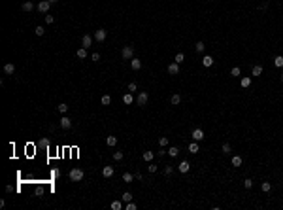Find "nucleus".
<instances>
[{"instance_id": "f257e3e1", "label": "nucleus", "mask_w": 283, "mask_h": 210, "mask_svg": "<svg viewBox=\"0 0 283 210\" xmlns=\"http://www.w3.org/2000/svg\"><path fill=\"white\" fill-rule=\"evenodd\" d=\"M83 176H85V174H83L81 169H72L70 170V180H72V182H81Z\"/></svg>"}, {"instance_id": "f03ea898", "label": "nucleus", "mask_w": 283, "mask_h": 210, "mask_svg": "<svg viewBox=\"0 0 283 210\" xmlns=\"http://www.w3.org/2000/svg\"><path fill=\"white\" fill-rule=\"evenodd\" d=\"M121 57L126 59V61H130L132 57H134V46H125L123 51H121Z\"/></svg>"}, {"instance_id": "7ed1b4c3", "label": "nucleus", "mask_w": 283, "mask_h": 210, "mask_svg": "<svg viewBox=\"0 0 283 210\" xmlns=\"http://www.w3.org/2000/svg\"><path fill=\"white\" fill-rule=\"evenodd\" d=\"M49 8H51L49 0H40V4H38V11H40V14H47Z\"/></svg>"}, {"instance_id": "20e7f679", "label": "nucleus", "mask_w": 283, "mask_h": 210, "mask_svg": "<svg viewBox=\"0 0 283 210\" xmlns=\"http://www.w3.org/2000/svg\"><path fill=\"white\" fill-rule=\"evenodd\" d=\"M58 125L63 129H72V119L68 117V115H63V117L58 119Z\"/></svg>"}, {"instance_id": "39448f33", "label": "nucleus", "mask_w": 283, "mask_h": 210, "mask_svg": "<svg viewBox=\"0 0 283 210\" xmlns=\"http://www.w3.org/2000/svg\"><path fill=\"white\" fill-rule=\"evenodd\" d=\"M147 99H149L147 91H142L138 95V99H136V102H138V106H145V104H147Z\"/></svg>"}, {"instance_id": "423d86ee", "label": "nucleus", "mask_w": 283, "mask_h": 210, "mask_svg": "<svg viewBox=\"0 0 283 210\" xmlns=\"http://www.w3.org/2000/svg\"><path fill=\"white\" fill-rule=\"evenodd\" d=\"M106 36H108V32L104 30V28L94 30V40H96V42H104V40H106Z\"/></svg>"}, {"instance_id": "0eeeda50", "label": "nucleus", "mask_w": 283, "mask_h": 210, "mask_svg": "<svg viewBox=\"0 0 283 210\" xmlns=\"http://www.w3.org/2000/svg\"><path fill=\"white\" fill-rule=\"evenodd\" d=\"M168 74H170V76H177V74H179V64L177 63L168 64Z\"/></svg>"}, {"instance_id": "6e6552de", "label": "nucleus", "mask_w": 283, "mask_h": 210, "mask_svg": "<svg viewBox=\"0 0 283 210\" xmlns=\"http://www.w3.org/2000/svg\"><path fill=\"white\" fill-rule=\"evenodd\" d=\"M81 46H83V47H87V49H89V47L93 46V36H89V34H85V36L81 38Z\"/></svg>"}, {"instance_id": "1a4fd4ad", "label": "nucleus", "mask_w": 283, "mask_h": 210, "mask_svg": "<svg viewBox=\"0 0 283 210\" xmlns=\"http://www.w3.org/2000/svg\"><path fill=\"white\" fill-rule=\"evenodd\" d=\"M189 169H191V165H189V161H181L179 165H177V170H179L181 174H185V172H189Z\"/></svg>"}, {"instance_id": "9d476101", "label": "nucleus", "mask_w": 283, "mask_h": 210, "mask_svg": "<svg viewBox=\"0 0 283 210\" xmlns=\"http://www.w3.org/2000/svg\"><path fill=\"white\" fill-rule=\"evenodd\" d=\"M202 64L206 66V68L213 66V57H211V55H204V57H202Z\"/></svg>"}, {"instance_id": "9b49d317", "label": "nucleus", "mask_w": 283, "mask_h": 210, "mask_svg": "<svg viewBox=\"0 0 283 210\" xmlns=\"http://www.w3.org/2000/svg\"><path fill=\"white\" fill-rule=\"evenodd\" d=\"M202 138H204V131H202V129H194V131H193V140H202Z\"/></svg>"}, {"instance_id": "f8f14e48", "label": "nucleus", "mask_w": 283, "mask_h": 210, "mask_svg": "<svg viewBox=\"0 0 283 210\" xmlns=\"http://www.w3.org/2000/svg\"><path fill=\"white\" fill-rule=\"evenodd\" d=\"M102 176L104 178H112L113 176V167H104L102 169Z\"/></svg>"}, {"instance_id": "ddd939ff", "label": "nucleus", "mask_w": 283, "mask_h": 210, "mask_svg": "<svg viewBox=\"0 0 283 210\" xmlns=\"http://www.w3.org/2000/svg\"><path fill=\"white\" fill-rule=\"evenodd\" d=\"M187 150L191 151V153H198V151H200V148H198V142H196V140H193L191 144H189V148H187Z\"/></svg>"}, {"instance_id": "4468645a", "label": "nucleus", "mask_w": 283, "mask_h": 210, "mask_svg": "<svg viewBox=\"0 0 283 210\" xmlns=\"http://www.w3.org/2000/svg\"><path fill=\"white\" fill-rule=\"evenodd\" d=\"M15 72V64L13 63H8V64H4V74H13Z\"/></svg>"}, {"instance_id": "2eb2a0df", "label": "nucleus", "mask_w": 283, "mask_h": 210, "mask_svg": "<svg viewBox=\"0 0 283 210\" xmlns=\"http://www.w3.org/2000/svg\"><path fill=\"white\" fill-rule=\"evenodd\" d=\"M130 66H132V70H140V68H142V61L132 57V59H130Z\"/></svg>"}, {"instance_id": "dca6fc26", "label": "nucleus", "mask_w": 283, "mask_h": 210, "mask_svg": "<svg viewBox=\"0 0 283 210\" xmlns=\"http://www.w3.org/2000/svg\"><path fill=\"white\" fill-rule=\"evenodd\" d=\"M21 9H23V11H32V9H34V4H32L30 0H27V2H23Z\"/></svg>"}, {"instance_id": "f3484780", "label": "nucleus", "mask_w": 283, "mask_h": 210, "mask_svg": "<svg viewBox=\"0 0 283 210\" xmlns=\"http://www.w3.org/2000/svg\"><path fill=\"white\" fill-rule=\"evenodd\" d=\"M153 157H155V155H153V151H144V153H142V159H144V161H147V163H151V161H153Z\"/></svg>"}, {"instance_id": "a211bd4d", "label": "nucleus", "mask_w": 283, "mask_h": 210, "mask_svg": "<svg viewBox=\"0 0 283 210\" xmlns=\"http://www.w3.org/2000/svg\"><path fill=\"white\" fill-rule=\"evenodd\" d=\"M261 74H262V66L261 64H255L251 68V76H261Z\"/></svg>"}, {"instance_id": "6ab92c4d", "label": "nucleus", "mask_w": 283, "mask_h": 210, "mask_svg": "<svg viewBox=\"0 0 283 210\" xmlns=\"http://www.w3.org/2000/svg\"><path fill=\"white\" fill-rule=\"evenodd\" d=\"M136 176H132L130 172H125L123 174V182H126V184H132V180H134Z\"/></svg>"}, {"instance_id": "aec40b11", "label": "nucleus", "mask_w": 283, "mask_h": 210, "mask_svg": "<svg viewBox=\"0 0 283 210\" xmlns=\"http://www.w3.org/2000/svg\"><path fill=\"white\" fill-rule=\"evenodd\" d=\"M274 66H278V68L283 66V55H278V57L274 59Z\"/></svg>"}, {"instance_id": "412c9836", "label": "nucleus", "mask_w": 283, "mask_h": 210, "mask_svg": "<svg viewBox=\"0 0 283 210\" xmlns=\"http://www.w3.org/2000/svg\"><path fill=\"white\" fill-rule=\"evenodd\" d=\"M194 49H196L198 53H202V51L206 49V44H204V42H196V44H194Z\"/></svg>"}, {"instance_id": "4be33fe9", "label": "nucleus", "mask_w": 283, "mask_h": 210, "mask_svg": "<svg viewBox=\"0 0 283 210\" xmlns=\"http://www.w3.org/2000/svg\"><path fill=\"white\" fill-rule=\"evenodd\" d=\"M77 59H85L87 57V47H81V49H77Z\"/></svg>"}, {"instance_id": "5701e85b", "label": "nucleus", "mask_w": 283, "mask_h": 210, "mask_svg": "<svg viewBox=\"0 0 283 210\" xmlns=\"http://www.w3.org/2000/svg\"><path fill=\"white\" fill-rule=\"evenodd\" d=\"M170 102H172V104H174V106H177V104H179V102H181V97L177 95V93H175V95H172Z\"/></svg>"}, {"instance_id": "b1692460", "label": "nucleus", "mask_w": 283, "mask_h": 210, "mask_svg": "<svg viewBox=\"0 0 283 210\" xmlns=\"http://www.w3.org/2000/svg\"><path fill=\"white\" fill-rule=\"evenodd\" d=\"M106 144L108 146H117V136H108L106 138Z\"/></svg>"}, {"instance_id": "393cba45", "label": "nucleus", "mask_w": 283, "mask_h": 210, "mask_svg": "<svg viewBox=\"0 0 283 210\" xmlns=\"http://www.w3.org/2000/svg\"><path fill=\"white\" fill-rule=\"evenodd\" d=\"M261 189H262L264 193H268L270 189H272V184H270V182H262V184H261Z\"/></svg>"}, {"instance_id": "a878e982", "label": "nucleus", "mask_w": 283, "mask_h": 210, "mask_svg": "<svg viewBox=\"0 0 283 210\" xmlns=\"http://www.w3.org/2000/svg\"><path fill=\"white\" fill-rule=\"evenodd\" d=\"M57 110L60 112V114H66V112H68V104H64V102H60V104L57 106Z\"/></svg>"}, {"instance_id": "bb28decb", "label": "nucleus", "mask_w": 283, "mask_h": 210, "mask_svg": "<svg viewBox=\"0 0 283 210\" xmlns=\"http://www.w3.org/2000/svg\"><path fill=\"white\" fill-rule=\"evenodd\" d=\"M159 146H161V148H166L168 146V136H161V138H159Z\"/></svg>"}, {"instance_id": "cd10ccee", "label": "nucleus", "mask_w": 283, "mask_h": 210, "mask_svg": "<svg viewBox=\"0 0 283 210\" xmlns=\"http://www.w3.org/2000/svg\"><path fill=\"white\" fill-rule=\"evenodd\" d=\"M177 153H179V150H177L175 146H172L170 150H168V155H170V157H177Z\"/></svg>"}, {"instance_id": "c85d7f7f", "label": "nucleus", "mask_w": 283, "mask_h": 210, "mask_svg": "<svg viewBox=\"0 0 283 210\" xmlns=\"http://www.w3.org/2000/svg\"><path fill=\"white\" fill-rule=\"evenodd\" d=\"M232 165H234V167H242V157H240V155H234L232 157Z\"/></svg>"}, {"instance_id": "c756f323", "label": "nucleus", "mask_w": 283, "mask_h": 210, "mask_svg": "<svg viewBox=\"0 0 283 210\" xmlns=\"http://www.w3.org/2000/svg\"><path fill=\"white\" fill-rule=\"evenodd\" d=\"M147 170H149V172H157V170H159V165H155V163H153V161H151V163H149L147 165Z\"/></svg>"}, {"instance_id": "7c9ffc66", "label": "nucleus", "mask_w": 283, "mask_h": 210, "mask_svg": "<svg viewBox=\"0 0 283 210\" xmlns=\"http://www.w3.org/2000/svg\"><path fill=\"white\" fill-rule=\"evenodd\" d=\"M123 102H125V104H132V93H126V95L123 97Z\"/></svg>"}, {"instance_id": "2f4dec72", "label": "nucleus", "mask_w": 283, "mask_h": 210, "mask_svg": "<svg viewBox=\"0 0 283 210\" xmlns=\"http://www.w3.org/2000/svg\"><path fill=\"white\" fill-rule=\"evenodd\" d=\"M121 199H123V201H125V203L132 201V193H130V191H125V193H123V197H121Z\"/></svg>"}, {"instance_id": "473e14b6", "label": "nucleus", "mask_w": 283, "mask_h": 210, "mask_svg": "<svg viewBox=\"0 0 283 210\" xmlns=\"http://www.w3.org/2000/svg\"><path fill=\"white\" fill-rule=\"evenodd\" d=\"M243 187H245V189H251V187H253V180L251 178H245V180H243Z\"/></svg>"}, {"instance_id": "72a5a7b5", "label": "nucleus", "mask_w": 283, "mask_h": 210, "mask_svg": "<svg viewBox=\"0 0 283 210\" xmlns=\"http://www.w3.org/2000/svg\"><path fill=\"white\" fill-rule=\"evenodd\" d=\"M121 208H123L121 201H113V203H112V210H121Z\"/></svg>"}, {"instance_id": "f704fd0d", "label": "nucleus", "mask_w": 283, "mask_h": 210, "mask_svg": "<svg viewBox=\"0 0 283 210\" xmlns=\"http://www.w3.org/2000/svg\"><path fill=\"white\" fill-rule=\"evenodd\" d=\"M183 61H185V55H183V53H181V51H179V53L175 55V63H177V64H181V63H183Z\"/></svg>"}, {"instance_id": "c9c22d12", "label": "nucleus", "mask_w": 283, "mask_h": 210, "mask_svg": "<svg viewBox=\"0 0 283 210\" xmlns=\"http://www.w3.org/2000/svg\"><path fill=\"white\" fill-rule=\"evenodd\" d=\"M110 102H112V97H110V95H102V104H104V106H108Z\"/></svg>"}, {"instance_id": "e433bc0d", "label": "nucleus", "mask_w": 283, "mask_h": 210, "mask_svg": "<svg viewBox=\"0 0 283 210\" xmlns=\"http://www.w3.org/2000/svg\"><path fill=\"white\" fill-rule=\"evenodd\" d=\"M240 74H242V72H240V68H238V66H234V68L230 70V76H234V78H238Z\"/></svg>"}, {"instance_id": "4c0bfd02", "label": "nucleus", "mask_w": 283, "mask_h": 210, "mask_svg": "<svg viewBox=\"0 0 283 210\" xmlns=\"http://www.w3.org/2000/svg\"><path fill=\"white\" fill-rule=\"evenodd\" d=\"M123 157H125V155H123V151H113V159H115V161H121Z\"/></svg>"}, {"instance_id": "58836bf2", "label": "nucleus", "mask_w": 283, "mask_h": 210, "mask_svg": "<svg viewBox=\"0 0 283 210\" xmlns=\"http://www.w3.org/2000/svg\"><path fill=\"white\" fill-rule=\"evenodd\" d=\"M251 85V78H242V87H249Z\"/></svg>"}, {"instance_id": "ea45409f", "label": "nucleus", "mask_w": 283, "mask_h": 210, "mask_svg": "<svg viewBox=\"0 0 283 210\" xmlns=\"http://www.w3.org/2000/svg\"><path fill=\"white\" fill-rule=\"evenodd\" d=\"M125 208H126V210H136L138 206H136V205H134L132 201H128V203H126V206H125Z\"/></svg>"}, {"instance_id": "a19ab883", "label": "nucleus", "mask_w": 283, "mask_h": 210, "mask_svg": "<svg viewBox=\"0 0 283 210\" xmlns=\"http://www.w3.org/2000/svg\"><path fill=\"white\" fill-rule=\"evenodd\" d=\"M230 151H232L230 144H223V153H230Z\"/></svg>"}, {"instance_id": "79ce46f5", "label": "nucleus", "mask_w": 283, "mask_h": 210, "mask_svg": "<svg viewBox=\"0 0 283 210\" xmlns=\"http://www.w3.org/2000/svg\"><path fill=\"white\" fill-rule=\"evenodd\" d=\"M34 32H36V36H44V28H42V27H36V28H34Z\"/></svg>"}, {"instance_id": "37998d69", "label": "nucleus", "mask_w": 283, "mask_h": 210, "mask_svg": "<svg viewBox=\"0 0 283 210\" xmlns=\"http://www.w3.org/2000/svg\"><path fill=\"white\" fill-rule=\"evenodd\" d=\"M164 172H166V174H172V172H174V167H172V165H166V167H164Z\"/></svg>"}, {"instance_id": "c03bdc74", "label": "nucleus", "mask_w": 283, "mask_h": 210, "mask_svg": "<svg viewBox=\"0 0 283 210\" xmlns=\"http://www.w3.org/2000/svg\"><path fill=\"white\" fill-rule=\"evenodd\" d=\"M136 89H138V85H136L134 82H130V83H128V91H136Z\"/></svg>"}, {"instance_id": "a18cd8bd", "label": "nucleus", "mask_w": 283, "mask_h": 210, "mask_svg": "<svg viewBox=\"0 0 283 210\" xmlns=\"http://www.w3.org/2000/svg\"><path fill=\"white\" fill-rule=\"evenodd\" d=\"M53 21H55V17H53V15H45V23H53Z\"/></svg>"}, {"instance_id": "49530a36", "label": "nucleus", "mask_w": 283, "mask_h": 210, "mask_svg": "<svg viewBox=\"0 0 283 210\" xmlns=\"http://www.w3.org/2000/svg\"><path fill=\"white\" fill-rule=\"evenodd\" d=\"M91 59L96 63V61H100V55H98V53H93V55H91Z\"/></svg>"}, {"instance_id": "de8ad7c7", "label": "nucleus", "mask_w": 283, "mask_h": 210, "mask_svg": "<svg viewBox=\"0 0 283 210\" xmlns=\"http://www.w3.org/2000/svg\"><path fill=\"white\" fill-rule=\"evenodd\" d=\"M268 6H270V2H268V0H264V2H262V4H261V9H266V8H268Z\"/></svg>"}, {"instance_id": "09e8293b", "label": "nucleus", "mask_w": 283, "mask_h": 210, "mask_svg": "<svg viewBox=\"0 0 283 210\" xmlns=\"http://www.w3.org/2000/svg\"><path fill=\"white\" fill-rule=\"evenodd\" d=\"M136 180H144V174H142V172H136Z\"/></svg>"}, {"instance_id": "8fccbe9b", "label": "nucleus", "mask_w": 283, "mask_h": 210, "mask_svg": "<svg viewBox=\"0 0 283 210\" xmlns=\"http://www.w3.org/2000/svg\"><path fill=\"white\" fill-rule=\"evenodd\" d=\"M57 2H58V0H49V4H51V6H55Z\"/></svg>"}, {"instance_id": "3c124183", "label": "nucleus", "mask_w": 283, "mask_h": 210, "mask_svg": "<svg viewBox=\"0 0 283 210\" xmlns=\"http://www.w3.org/2000/svg\"><path fill=\"white\" fill-rule=\"evenodd\" d=\"M281 82H283V74H281Z\"/></svg>"}]
</instances>
